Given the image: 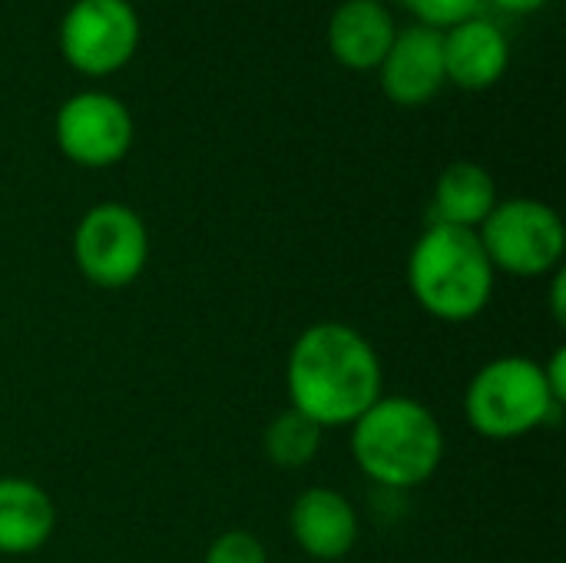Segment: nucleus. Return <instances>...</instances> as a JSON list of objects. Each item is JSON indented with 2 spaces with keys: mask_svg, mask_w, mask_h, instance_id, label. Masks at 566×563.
<instances>
[{
  "mask_svg": "<svg viewBox=\"0 0 566 563\" xmlns=\"http://www.w3.org/2000/svg\"><path fill=\"white\" fill-rule=\"evenodd\" d=\"M285 385L298 415L318 428H345L385 395V372L375 345L358 329L315 322L289 352Z\"/></svg>",
  "mask_w": 566,
  "mask_h": 563,
  "instance_id": "1",
  "label": "nucleus"
},
{
  "mask_svg": "<svg viewBox=\"0 0 566 563\" xmlns=\"http://www.w3.org/2000/svg\"><path fill=\"white\" fill-rule=\"evenodd\" d=\"M352 455L375 484L411 491L438 475L444 461V431L424 402L381 395L352 425Z\"/></svg>",
  "mask_w": 566,
  "mask_h": 563,
  "instance_id": "2",
  "label": "nucleus"
},
{
  "mask_svg": "<svg viewBox=\"0 0 566 563\" xmlns=\"http://www.w3.org/2000/svg\"><path fill=\"white\" fill-rule=\"evenodd\" d=\"M497 272L474 229L428 222L408 256L415 302L441 322L478 319L494 295Z\"/></svg>",
  "mask_w": 566,
  "mask_h": 563,
  "instance_id": "3",
  "label": "nucleus"
},
{
  "mask_svg": "<svg viewBox=\"0 0 566 563\" xmlns=\"http://www.w3.org/2000/svg\"><path fill=\"white\" fill-rule=\"evenodd\" d=\"M464 415L481 438L514 441L557 421L560 405L544 382L541 362L524 355H501L478 368L471 378Z\"/></svg>",
  "mask_w": 566,
  "mask_h": 563,
  "instance_id": "4",
  "label": "nucleus"
},
{
  "mask_svg": "<svg viewBox=\"0 0 566 563\" xmlns=\"http://www.w3.org/2000/svg\"><path fill=\"white\" fill-rule=\"evenodd\" d=\"M478 239L494 272L514 279H541L560 269L566 252V229L560 212L541 199H507L481 222Z\"/></svg>",
  "mask_w": 566,
  "mask_h": 563,
  "instance_id": "5",
  "label": "nucleus"
},
{
  "mask_svg": "<svg viewBox=\"0 0 566 563\" xmlns=\"http://www.w3.org/2000/svg\"><path fill=\"white\" fill-rule=\"evenodd\" d=\"M73 262L99 289H126L149 262V232L136 209L99 202L83 212L73 232Z\"/></svg>",
  "mask_w": 566,
  "mask_h": 563,
  "instance_id": "6",
  "label": "nucleus"
},
{
  "mask_svg": "<svg viewBox=\"0 0 566 563\" xmlns=\"http://www.w3.org/2000/svg\"><path fill=\"white\" fill-rule=\"evenodd\" d=\"M143 37L139 13L129 0H76L60 23V50L83 76L123 70Z\"/></svg>",
  "mask_w": 566,
  "mask_h": 563,
  "instance_id": "7",
  "label": "nucleus"
},
{
  "mask_svg": "<svg viewBox=\"0 0 566 563\" xmlns=\"http://www.w3.org/2000/svg\"><path fill=\"white\" fill-rule=\"evenodd\" d=\"M60 153L86 169L116 166L133 146V116L123 100L103 90L70 96L53 119Z\"/></svg>",
  "mask_w": 566,
  "mask_h": 563,
  "instance_id": "8",
  "label": "nucleus"
},
{
  "mask_svg": "<svg viewBox=\"0 0 566 563\" xmlns=\"http://www.w3.org/2000/svg\"><path fill=\"white\" fill-rule=\"evenodd\" d=\"M381 90L398 106H424L448 83L444 73V33L431 27L398 30L381 66Z\"/></svg>",
  "mask_w": 566,
  "mask_h": 563,
  "instance_id": "9",
  "label": "nucleus"
},
{
  "mask_svg": "<svg viewBox=\"0 0 566 563\" xmlns=\"http://www.w3.org/2000/svg\"><path fill=\"white\" fill-rule=\"evenodd\" d=\"M289 528H292L295 544L312 561H342L358 544V514L352 501L332 488L302 491L292 504Z\"/></svg>",
  "mask_w": 566,
  "mask_h": 563,
  "instance_id": "10",
  "label": "nucleus"
},
{
  "mask_svg": "<svg viewBox=\"0 0 566 563\" xmlns=\"http://www.w3.org/2000/svg\"><path fill=\"white\" fill-rule=\"evenodd\" d=\"M511 63V43L504 30L484 13L444 30V73L461 90L494 86Z\"/></svg>",
  "mask_w": 566,
  "mask_h": 563,
  "instance_id": "11",
  "label": "nucleus"
},
{
  "mask_svg": "<svg viewBox=\"0 0 566 563\" xmlns=\"http://www.w3.org/2000/svg\"><path fill=\"white\" fill-rule=\"evenodd\" d=\"M398 27L381 0H345L328 20V50L348 70H378Z\"/></svg>",
  "mask_w": 566,
  "mask_h": 563,
  "instance_id": "12",
  "label": "nucleus"
},
{
  "mask_svg": "<svg viewBox=\"0 0 566 563\" xmlns=\"http://www.w3.org/2000/svg\"><path fill=\"white\" fill-rule=\"evenodd\" d=\"M53 528L56 508L36 481L0 478V554H33L50 541Z\"/></svg>",
  "mask_w": 566,
  "mask_h": 563,
  "instance_id": "13",
  "label": "nucleus"
},
{
  "mask_svg": "<svg viewBox=\"0 0 566 563\" xmlns=\"http://www.w3.org/2000/svg\"><path fill=\"white\" fill-rule=\"evenodd\" d=\"M494 206H497L494 176L481 163L461 159V163H451L434 183L431 222H444V226L478 232Z\"/></svg>",
  "mask_w": 566,
  "mask_h": 563,
  "instance_id": "14",
  "label": "nucleus"
},
{
  "mask_svg": "<svg viewBox=\"0 0 566 563\" xmlns=\"http://www.w3.org/2000/svg\"><path fill=\"white\" fill-rule=\"evenodd\" d=\"M322 431L325 428H318L312 418L289 408L265 428V455L279 468H289V471L305 468L315 461V455L322 448Z\"/></svg>",
  "mask_w": 566,
  "mask_h": 563,
  "instance_id": "15",
  "label": "nucleus"
},
{
  "mask_svg": "<svg viewBox=\"0 0 566 563\" xmlns=\"http://www.w3.org/2000/svg\"><path fill=\"white\" fill-rule=\"evenodd\" d=\"M421 27H431V30H451L471 17L481 13L484 0H401Z\"/></svg>",
  "mask_w": 566,
  "mask_h": 563,
  "instance_id": "16",
  "label": "nucleus"
},
{
  "mask_svg": "<svg viewBox=\"0 0 566 563\" xmlns=\"http://www.w3.org/2000/svg\"><path fill=\"white\" fill-rule=\"evenodd\" d=\"M202 563H269V554H265V544L255 534L226 531L209 544Z\"/></svg>",
  "mask_w": 566,
  "mask_h": 563,
  "instance_id": "17",
  "label": "nucleus"
},
{
  "mask_svg": "<svg viewBox=\"0 0 566 563\" xmlns=\"http://www.w3.org/2000/svg\"><path fill=\"white\" fill-rule=\"evenodd\" d=\"M544 368V382H547V388H551V395H554V402L564 408L566 402V348L560 345L554 355H551V362L547 365H541Z\"/></svg>",
  "mask_w": 566,
  "mask_h": 563,
  "instance_id": "18",
  "label": "nucleus"
},
{
  "mask_svg": "<svg viewBox=\"0 0 566 563\" xmlns=\"http://www.w3.org/2000/svg\"><path fill=\"white\" fill-rule=\"evenodd\" d=\"M551 315L557 325H566V275L564 269L551 272Z\"/></svg>",
  "mask_w": 566,
  "mask_h": 563,
  "instance_id": "19",
  "label": "nucleus"
},
{
  "mask_svg": "<svg viewBox=\"0 0 566 563\" xmlns=\"http://www.w3.org/2000/svg\"><path fill=\"white\" fill-rule=\"evenodd\" d=\"M491 3L507 10V13H531V10H541L547 0H491Z\"/></svg>",
  "mask_w": 566,
  "mask_h": 563,
  "instance_id": "20",
  "label": "nucleus"
}]
</instances>
